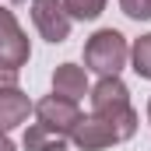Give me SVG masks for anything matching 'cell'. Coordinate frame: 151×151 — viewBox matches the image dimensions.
Here are the masks:
<instances>
[{"instance_id":"9a60e30c","label":"cell","mask_w":151,"mask_h":151,"mask_svg":"<svg viewBox=\"0 0 151 151\" xmlns=\"http://www.w3.org/2000/svg\"><path fill=\"white\" fill-rule=\"evenodd\" d=\"M148 123H151V102H148Z\"/></svg>"},{"instance_id":"30bf717a","label":"cell","mask_w":151,"mask_h":151,"mask_svg":"<svg viewBox=\"0 0 151 151\" xmlns=\"http://www.w3.org/2000/svg\"><path fill=\"white\" fill-rule=\"evenodd\" d=\"M63 11L70 21H95L106 11V0H63Z\"/></svg>"},{"instance_id":"7a4b0ae2","label":"cell","mask_w":151,"mask_h":151,"mask_svg":"<svg viewBox=\"0 0 151 151\" xmlns=\"http://www.w3.org/2000/svg\"><path fill=\"white\" fill-rule=\"evenodd\" d=\"M127 60H130V42L116 28H99L84 42V70H95L99 77H119Z\"/></svg>"},{"instance_id":"6da1fadb","label":"cell","mask_w":151,"mask_h":151,"mask_svg":"<svg viewBox=\"0 0 151 151\" xmlns=\"http://www.w3.org/2000/svg\"><path fill=\"white\" fill-rule=\"evenodd\" d=\"M88 99H91V113L102 116V119H109L119 141H130L137 134V113H134L130 91H127V84L119 77H102L88 91Z\"/></svg>"},{"instance_id":"5bb4252c","label":"cell","mask_w":151,"mask_h":151,"mask_svg":"<svg viewBox=\"0 0 151 151\" xmlns=\"http://www.w3.org/2000/svg\"><path fill=\"white\" fill-rule=\"evenodd\" d=\"M0 151H18L14 144H11V137H7V134H0Z\"/></svg>"},{"instance_id":"9c48e42d","label":"cell","mask_w":151,"mask_h":151,"mask_svg":"<svg viewBox=\"0 0 151 151\" xmlns=\"http://www.w3.org/2000/svg\"><path fill=\"white\" fill-rule=\"evenodd\" d=\"M67 134H56L42 123H32L25 130V151H67Z\"/></svg>"},{"instance_id":"ba28073f","label":"cell","mask_w":151,"mask_h":151,"mask_svg":"<svg viewBox=\"0 0 151 151\" xmlns=\"http://www.w3.org/2000/svg\"><path fill=\"white\" fill-rule=\"evenodd\" d=\"M53 95L70 99V102L84 99L88 95V70L77 67V63H60L53 70Z\"/></svg>"},{"instance_id":"52a82bcc","label":"cell","mask_w":151,"mask_h":151,"mask_svg":"<svg viewBox=\"0 0 151 151\" xmlns=\"http://www.w3.org/2000/svg\"><path fill=\"white\" fill-rule=\"evenodd\" d=\"M32 109L35 106L21 88H4L0 91V134H11L14 127H21Z\"/></svg>"},{"instance_id":"5b68a950","label":"cell","mask_w":151,"mask_h":151,"mask_svg":"<svg viewBox=\"0 0 151 151\" xmlns=\"http://www.w3.org/2000/svg\"><path fill=\"white\" fill-rule=\"evenodd\" d=\"M35 116H39L42 127H49V130L70 137V130H74L77 119H81V109H77V102H70V99L46 95V99H39V102H35Z\"/></svg>"},{"instance_id":"8fae6325","label":"cell","mask_w":151,"mask_h":151,"mask_svg":"<svg viewBox=\"0 0 151 151\" xmlns=\"http://www.w3.org/2000/svg\"><path fill=\"white\" fill-rule=\"evenodd\" d=\"M130 63H134L137 77L151 81V32H148V35H141L134 46H130Z\"/></svg>"},{"instance_id":"277c9868","label":"cell","mask_w":151,"mask_h":151,"mask_svg":"<svg viewBox=\"0 0 151 151\" xmlns=\"http://www.w3.org/2000/svg\"><path fill=\"white\" fill-rule=\"evenodd\" d=\"M32 21L46 42H63L70 35V18L63 11V0H32Z\"/></svg>"},{"instance_id":"3957f363","label":"cell","mask_w":151,"mask_h":151,"mask_svg":"<svg viewBox=\"0 0 151 151\" xmlns=\"http://www.w3.org/2000/svg\"><path fill=\"white\" fill-rule=\"evenodd\" d=\"M32 56V46H28V35L21 32L14 11L0 7V63L7 67H25Z\"/></svg>"},{"instance_id":"4fadbf2b","label":"cell","mask_w":151,"mask_h":151,"mask_svg":"<svg viewBox=\"0 0 151 151\" xmlns=\"http://www.w3.org/2000/svg\"><path fill=\"white\" fill-rule=\"evenodd\" d=\"M4 88H18V67L0 63V91H4Z\"/></svg>"},{"instance_id":"8992f818","label":"cell","mask_w":151,"mask_h":151,"mask_svg":"<svg viewBox=\"0 0 151 151\" xmlns=\"http://www.w3.org/2000/svg\"><path fill=\"white\" fill-rule=\"evenodd\" d=\"M70 141H74L81 151H102V148H109V144H119L113 123L102 119V116H95V113L77 119V127L70 130Z\"/></svg>"},{"instance_id":"7c38bea8","label":"cell","mask_w":151,"mask_h":151,"mask_svg":"<svg viewBox=\"0 0 151 151\" xmlns=\"http://www.w3.org/2000/svg\"><path fill=\"white\" fill-rule=\"evenodd\" d=\"M119 7L134 21H151V0H119Z\"/></svg>"}]
</instances>
